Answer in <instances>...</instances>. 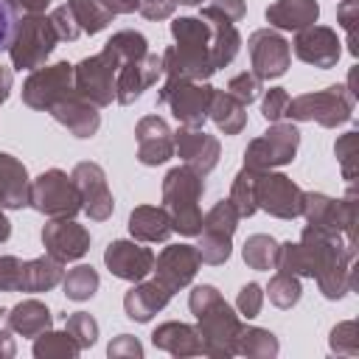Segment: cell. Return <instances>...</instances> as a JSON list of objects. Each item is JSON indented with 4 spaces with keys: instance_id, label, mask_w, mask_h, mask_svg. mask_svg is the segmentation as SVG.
<instances>
[{
    "instance_id": "cell-1",
    "label": "cell",
    "mask_w": 359,
    "mask_h": 359,
    "mask_svg": "<svg viewBox=\"0 0 359 359\" xmlns=\"http://www.w3.org/2000/svg\"><path fill=\"white\" fill-rule=\"evenodd\" d=\"M174 45L163 59V87L177 81H208L219 67H227L241 50V34L233 22H213L202 17L171 20Z\"/></svg>"
},
{
    "instance_id": "cell-2",
    "label": "cell",
    "mask_w": 359,
    "mask_h": 359,
    "mask_svg": "<svg viewBox=\"0 0 359 359\" xmlns=\"http://www.w3.org/2000/svg\"><path fill=\"white\" fill-rule=\"evenodd\" d=\"M356 250H351L342 233L306 224L297 241L278 244V272L297 278H314L325 300H342L353 289V264Z\"/></svg>"
},
{
    "instance_id": "cell-3",
    "label": "cell",
    "mask_w": 359,
    "mask_h": 359,
    "mask_svg": "<svg viewBox=\"0 0 359 359\" xmlns=\"http://www.w3.org/2000/svg\"><path fill=\"white\" fill-rule=\"evenodd\" d=\"M188 309L196 317V331L202 337V356L230 359L236 356V339L241 331V317L222 297L213 283H199L188 294Z\"/></svg>"
},
{
    "instance_id": "cell-4",
    "label": "cell",
    "mask_w": 359,
    "mask_h": 359,
    "mask_svg": "<svg viewBox=\"0 0 359 359\" xmlns=\"http://www.w3.org/2000/svg\"><path fill=\"white\" fill-rule=\"evenodd\" d=\"M205 194V177L188 165H174L163 177V208L171 219L174 233L196 236L202 230L199 199Z\"/></svg>"
},
{
    "instance_id": "cell-5",
    "label": "cell",
    "mask_w": 359,
    "mask_h": 359,
    "mask_svg": "<svg viewBox=\"0 0 359 359\" xmlns=\"http://www.w3.org/2000/svg\"><path fill=\"white\" fill-rule=\"evenodd\" d=\"M353 104H356V93L348 84H331L317 93L294 95L289 101L286 118H292L297 123L314 121L325 129H337L353 118Z\"/></svg>"
},
{
    "instance_id": "cell-6",
    "label": "cell",
    "mask_w": 359,
    "mask_h": 359,
    "mask_svg": "<svg viewBox=\"0 0 359 359\" xmlns=\"http://www.w3.org/2000/svg\"><path fill=\"white\" fill-rule=\"evenodd\" d=\"M59 36L48 14H20L14 25V36L8 42V59L17 70H36L48 62Z\"/></svg>"
},
{
    "instance_id": "cell-7",
    "label": "cell",
    "mask_w": 359,
    "mask_h": 359,
    "mask_svg": "<svg viewBox=\"0 0 359 359\" xmlns=\"http://www.w3.org/2000/svg\"><path fill=\"white\" fill-rule=\"evenodd\" d=\"M28 205L48 219H76L81 210L79 191L62 168H48L28 185Z\"/></svg>"
},
{
    "instance_id": "cell-8",
    "label": "cell",
    "mask_w": 359,
    "mask_h": 359,
    "mask_svg": "<svg viewBox=\"0 0 359 359\" xmlns=\"http://www.w3.org/2000/svg\"><path fill=\"white\" fill-rule=\"evenodd\" d=\"M300 146V129L294 121H275L258 137H252L244 149V165L252 171H272L278 165H289Z\"/></svg>"
},
{
    "instance_id": "cell-9",
    "label": "cell",
    "mask_w": 359,
    "mask_h": 359,
    "mask_svg": "<svg viewBox=\"0 0 359 359\" xmlns=\"http://www.w3.org/2000/svg\"><path fill=\"white\" fill-rule=\"evenodd\" d=\"M238 213L230 199H219L205 216H202V230L196 233L199 241L194 244L199 252V261L208 266H222L230 252H233V233L238 227Z\"/></svg>"
},
{
    "instance_id": "cell-10",
    "label": "cell",
    "mask_w": 359,
    "mask_h": 359,
    "mask_svg": "<svg viewBox=\"0 0 359 359\" xmlns=\"http://www.w3.org/2000/svg\"><path fill=\"white\" fill-rule=\"evenodd\" d=\"M118 67H121V62L107 50L81 59L79 65H73V87H76V93L81 98H87L90 104H95L98 109L109 107L115 101Z\"/></svg>"
},
{
    "instance_id": "cell-11",
    "label": "cell",
    "mask_w": 359,
    "mask_h": 359,
    "mask_svg": "<svg viewBox=\"0 0 359 359\" xmlns=\"http://www.w3.org/2000/svg\"><path fill=\"white\" fill-rule=\"evenodd\" d=\"M73 65L70 62H53V65H42L36 70L28 73V79L22 81V104L36 109V112H48L56 101L73 95Z\"/></svg>"
},
{
    "instance_id": "cell-12",
    "label": "cell",
    "mask_w": 359,
    "mask_h": 359,
    "mask_svg": "<svg viewBox=\"0 0 359 359\" xmlns=\"http://www.w3.org/2000/svg\"><path fill=\"white\" fill-rule=\"evenodd\" d=\"M213 90L208 81H177L168 87H160L157 104H168L171 115L180 121V126H205Z\"/></svg>"
},
{
    "instance_id": "cell-13",
    "label": "cell",
    "mask_w": 359,
    "mask_h": 359,
    "mask_svg": "<svg viewBox=\"0 0 359 359\" xmlns=\"http://www.w3.org/2000/svg\"><path fill=\"white\" fill-rule=\"evenodd\" d=\"M255 208L275 219H297L303 208V188L280 171H258Z\"/></svg>"
},
{
    "instance_id": "cell-14",
    "label": "cell",
    "mask_w": 359,
    "mask_h": 359,
    "mask_svg": "<svg viewBox=\"0 0 359 359\" xmlns=\"http://www.w3.org/2000/svg\"><path fill=\"white\" fill-rule=\"evenodd\" d=\"M250 67L261 81L280 79L292 65V45L275 28H258L247 36Z\"/></svg>"
},
{
    "instance_id": "cell-15",
    "label": "cell",
    "mask_w": 359,
    "mask_h": 359,
    "mask_svg": "<svg viewBox=\"0 0 359 359\" xmlns=\"http://www.w3.org/2000/svg\"><path fill=\"white\" fill-rule=\"evenodd\" d=\"M70 180H73V185L79 191L81 210L93 222H107L112 216V210H115V199H112V191H109L104 168L98 163H93V160H81V163L73 165Z\"/></svg>"
},
{
    "instance_id": "cell-16",
    "label": "cell",
    "mask_w": 359,
    "mask_h": 359,
    "mask_svg": "<svg viewBox=\"0 0 359 359\" xmlns=\"http://www.w3.org/2000/svg\"><path fill=\"white\" fill-rule=\"evenodd\" d=\"M292 50L300 62H306L311 67H320V70H331V67H337V62L342 56V42H339L334 28L314 22L309 28L294 31Z\"/></svg>"
},
{
    "instance_id": "cell-17",
    "label": "cell",
    "mask_w": 359,
    "mask_h": 359,
    "mask_svg": "<svg viewBox=\"0 0 359 359\" xmlns=\"http://www.w3.org/2000/svg\"><path fill=\"white\" fill-rule=\"evenodd\" d=\"M174 154H180L182 165L208 177L222 157V143L216 135H208L202 126H180L174 132Z\"/></svg>"
},
{
    "instance_id": "cell-18",
    "label": "cell",
    "mask_w": 359,
    "mask_h": 359,
    "mask_svg": "<svg viewBox=\"0 0 359 359\" xmlns=\"http://www.w3.org/2000/svg\"><path fill=\"white\" fill-rule=\"evenodd\" d=\"M199 266H202V261H199V252L194 244H168V247H163L160 255H154L151 272L165 289L180 292V289L191 286Z\"/></svg>"
},
{
    "instance_id": "cell-19",
    "label": "cell",
    "mask_w": 359,
    "mask_h": 359,
    "mask_svg": "<svg viewBox=\"0 0 359 359\" xmlns=\"http://www.w3.org/2000/svg\"><path fill=\"white\" fill-rule=\"evenodd\" d=\"M90 230L84 224H79L76 219H50L42 227V247L48 255H53L56 261L67 264V261H79L87 255L90 250Z\"/></svg>"
},
{
    "instance_id": "cell-20",
    "label": "cell",
    "mask_w": 359,
    "mask_h": 359,
    "mask_svg": "<svg viewBox=\"0 0 359 359\" xmlns=\"http://www.w3.org/2000/svg\"><path fill=\"white\" fill-rule=\"evenodd\" d=\"M104 264L115 278L135 283L149 278V272L154 269V252L135 238H115L104 250Z\"/></svg>"
},
{
    "instance_id": "cell-21",
    "label": "cell",
    "mask_w": 359,
    "mask_h": 359,
    "mask_svg": "<svg viewBox=\"0 0 359 359\" xmlns=\"http://www.w3.org/2000/svg\"><path fill=\"white\" fill-rule=\"evenodd\" d=\"M157 79H163V59L157 53H146L140 59L123 62L118 67V81H115V101L129 107L135 104L151 84H157Z\"/></svg>"
},
{
    "instance_id": "cell-22",
    "label": "cell",
    "mask_w": 359,
    "mask_h": 359,
    "mask_svg": "<svg viewBox=\"0 0 359 359\" xmlns=\"http://www.w3.org/2000/svg\"><path fill=\"white\" fill-rule=\"evenodd\" d=\"M135 140L143 165H163L174 157V132L160 115H143L135 123Z\"/></svg>"
},
{
    "instance_id": "cell-23",
    "label": "cell",
    "mask_w": 359,
    "mask_h": 359,
    "mask_svg": "<svg viewBox=\"0 0 359 359\" xmlns=\"http://www.w3.org/2000/svg\"><path fill=\"white\" fill-rule=\"evenodd\" d=\"M48 112L53 115L56 123H62L73 137H81V140L93 137V135L98 132V126H101V112H98V107L90 104L87 98H81L79 93H73V95L56 101Z\"/></svg>"
},
{
    "instance_id": "cell-24",
    "label": "cell",
    "mask_w": 359,
    "mask_h": 359,
    "mask_svg": "<svg viewBox=\"0 0 359 359\" xmlns=\"http://www.w3.org/2000/svg\"><path fill=\"white\" fill-rule=\"evenodd\" d=\"M171 297H174V292L165 289L157 278H151V280L143 278V280H135L132 289L123 294V311L135 323H149L154 314H160L168 306Z\"/></svg>"
},
{
    "instance_id": "cell-25",
    "label": "cell",
    "mask_w": 359,
    "mask_h": 359,
    "mask_svg": "<svg viewBox=\"0 0 359 359\" xmlns=\"http://www.w3.org/2000/svg\"><path fill=\"white\" fill-rule=\"evenodd\" d=\"M151 345L157 351H165L171 356H202V337L196 331V325L191 323H180V320H168L160 323L151 331Z\"/></svg>"
},
{
    "instance_id": "cell-26",
    "label": "cell",
    "mask_w": 359,
    "mask_h": 359,
    "mask_svg": "<svg viewBox=\"0 0 359 359\" xmlns=\"http://www.w3.org/2000/svg\"><path fill=\"white\" fill-rule=\"evenodd\" d=\"M28 168L14 154L0 151V208L20 210L28 205Z\"/></svg>"
},
{
    "instance_id": "cell-27",
    "label": "cell",
    "mask_w": 359,
    "mask_h": 359,
    "mask_svg": "<svg viewBox=\"0 0 359 359\" xmlns=\"http://www.w3.org/2000/svg\"><path fill=\"white\" fill-rule=\"evenodd\" d=\"M129 233L140 244H157V241H168L174 227L163 205H137L129 213Z\"/></svg>"
},
{
    "instance_id": "cell-28",
    "label": "cell",
    "mask_w": 359,
    "mask_h": 359,
    "mask_svg": "<svg viewBox=\"0 0 359 359\" xmlns=\"http://www.w3.org/2000/svg\"><path fill=\"white\" fill-rule=\"evenodd\" d=\"M320 17L317 0H275L266 6V22L275 31H300L314 25Z\"/></svg>"
},
{
    "instance_id": "cell-29",
    "label": "cell",
    "mask_w": 359,
    "mask_h": 359,
    "mask_svg": "<svg viewBox=\"0 0 359 359\" xmlns=\"http://www.w3.org/2000/svg\"><path fill=\"white\" fill-rule=\"evenodd\" d=\"M8 325H11L14 334L34 339L36 334L53 328V314L42 300L28 297V300H20L17 306L8 309Z\"/></svg>"
},
{
    "instance_id": "cell-30",
    "label": "cell",
    "mask_w": 359,
    "mask_h": 359,
    "mask_svg": "<svg viewBox=\"0 0 359 359\" xmlns=\"http://www.w3.org/2000/svg\"><path fill=\"white\" fill-rule=\"evenodd\" d=\"M65 278V264L56 261L53 255H39L31 261H22V289L20 292H50L53 286H59Z\"/></svg>"
},
{
    "instance_id": "cell-31",
    "label": "cell",
    "mask_w": 359,
    "mask_h": 359,
    "mask_svg": "<svg viewBox=\"0 0 359 359\" xmlns=\"http://www.w3.org/2000/svg\"><path fill=\"white\" fill-rule=\"evenodd\" d=\"M208 118L216 123L219 132H224V135H238V132H244V126H247V107H244L236 95H230L227 90H213Z\"/></svg>"
},
{
    "instance_id": "cell-32",
    "label": "cell",
    "mask_w": 359,
    "mask_h": 359,
    "mask_svg": "<svg viewBox=\"0 0 359 359\" xmlns=\"http://www.w3.org/2000/svg\"><path fill=\"white\" fill-rule=\"evenodd\" d=\"M278 351H280V342L269 328L241 325L238 339H236V353H241L247 359H275Z\"/></svg>"
},
{
    "instance_id": "cell-33",
    "label": "cell",
    "mask_w": 359,
    "mask_h": 359,
    "mask_svg": "<svg viewBox=\"0 0 359 359\" xmlns=\"http://www.w3.org/2000/svg\"><path fill=\"white\" fill-rule=\"evenodd\" d=\"M300 216L306 219V224L323 227V230H337V199H331L328 194L320 191H303V208Z\"/></svg>"
},
{
    "instance_id": "cell-34",
    "label": "cell",
    "mask_w": 359,
    "mask_h": 359,
    "mask_svg": "<svg viewBox=\"0 0 359 359\" xmlns=\"http://www.w3.org/2000/svg\"><path fill=\"white\" fill-rule=\"evenodd\" d=\"M31 351L36 359H76L81 353L79 342L67 331H53V328L36 334Z\"/></svg>"
},
{
    "instance_id": "cell-35",
    "label": "cell",
    "mask_w": 359,
    "mask_h": 359,
    "mask_svg": "<svg viewBox=\"0 0 359 359\" xmlns=\"http://www.w3.org/2000/svg\"><path fill=\"white\" fill-rule=\"evenodd\" d=\"M70 11H73V20L79 25L81 34H98L104 31L109 22H112V11L104 6V0H67Z\"/></svg>"
},
{
    "instance_id": "cell-36",
    "label": "cell",
    "mask_w": 359,
    "mask_h": 359,
    "mask_svg": "<svg viewBox=\"0 0 359 359\" xmlns=\"http://www.w3.org/2000/svg\"><path fill=\"white\" fill-rule=\"evenodd\" d=\"M241 258L250 269H258V272H269L275 269V261H278V241L266 233H255V236H247L244 247H241Z\"/></svg>"
},
{
    "instance_id": "cell-37",
    "label": "cell",
    "mask_w": 359,
    "mask_h": 359,
    "mask_svg": "<svg viewBox=\"0 0 359 359\" xmlns=\"http://www.w3.org/2000/svg\"><path fill=\"white\" fill-rule=\"evenodd\" d=\"M98 286H101V278H98L95 266H90V264H79V266L67 269L65 278H62L65 297H67V300H76V303L90 300V297L98 292Z\"/></svg>"
},
{
    "instance_id": "cell-38",
    "label": "cell",
    "mask_w": 359,
    "mask_h": 359,
    "mask_svg": "<svg viewBox=\"0 0 359 359\" xmlns=\"http://www.w3.org/2000/svg\"><path fill=\"white\" fill-rule=\"evenodd\" d=\"M107 53H112L121 65L123 62H132V59H140L149 53V39L140 34V31H132V28H123L118 34H112L104 45Z\"/></svg>"
},
{
    "instance_id": "cell-39",
    "label": "cell",
    "mask_w": 359,
    "mask_h": 359,
    "mask_svg": "<svg viewBox=\"0 0 359 359\" xmlns=\"http://www.w3.org/2000/svg\"><path fill=\"white\" fill-rule=\"evenodd\" d=\"M255 180H258V171H252V168H241L236 177H233V185H230V202H233V208H236V213L241 216V219H250L258 208H255Z\"/></svg>"
},
{
    "instance_id": "cell-40",
    "label": "cell",
    "mask_w": 359,
    "mask_h": 359,
    "mask_svg": "<svg viewBox=\"0 0 359 359\" xmlns=\"http://www.w3.org/2000/svg\"><path fill=\"white\" fill-rule=\"evenodd\" d=\"M269 294V303L278 306V309H292L300 303L303 297V286H300V278L297 275H289V272H275L269 278V286L266 292Z\"/></svg>"
},
{
    "instance_id": "cell-41",
    "label": "cell",
    "mask_w": 359,
    "mask_h": 359,
    "mask_svg": "<svg viewBox=\"0 0 359 359\" xmlns=\"http://www.w3.org/2000/svg\"><path fill=\"white\" fill-rule=\"evenodd\" d=\"M65 331L79 342L81 351L93 348L98 342V320L87 311H73V314H65Z\"/></svg>"
},
{
    "instance_id": "cell-42",
    "label": "cell",
    "mask_w": 359,
    "mask_h": 359,
    "mask_svg": "<svg viewBox=\"0 0 359 359\" xmlns=\"http://www.w3.org/2000/svg\"><path fill=\"white\" fill-rule=\"evenodd\" d=\"M334 154L342 168V180L353 182L356 180V165H359V132H345L334 143Z\"/></svg>"
},
{
    "instance_id": "cell-43",
    "label": "cell",
    "mask_w": 359,
    "mask_h": 359,
    "mask_svg": "<svg viewBox=\"0 0 359 359\" xmlns=\"http://www.w3.org/2000/svg\"><path fill=\"white\" fill-rule=\"evenodd\" d=\"M247 14V3L244 0H210L208 6H202L199 17L202 20H213V22H241Z\"/></svg>"
},
{
    "instance_id": "cell-44",
    "label": "cell",
    "mask_w": 359,
    "mask_h": 359,
    "mask_svg": "<svg viewBox=\"0 0 359 359\" xmlns=\"http://www.w3.org/2000/svg\"><path fill=\"white\" fill-rule=\"evenodd\" d=\"M328 345L334 353L339 356H356L359 353V339H356V323L353 320H342L331 328Z\"/></svg>"
},
{
    "instance_id": "cell-45",
    "label": "cell",
    "mask_w": 359,
    "mask_h": 359,
    "mask_svg": "<svg viewBox=\"0 0 359 359\" xmlns=\"http://www.w3.org/2000/svg\"><path fill=\"white\" fill-rule=\"evenodd\" d=\"M261 84H264V81H261L252 70H241V73H236V76L227 81V93H230V95H236L244 107H250V104L261 95V90H264Z\"/></svg>"
},
{
    "instance_id": "cell-46",
    "label": "cell",
    "mask_w": 359,
    "mask_h": 359,
    "mask_svg": "<svg viewBox=\"0 0 359 359\" xmlns=\"http://www.w3.org/2000/svg\"><path fill=\"white\" fill-rule=\"evenodd\" d=\"M261 306H264V286H258V283H244L241 289H238V297H236V311H238V317H244V320H252V317H258L261 314Z\"/></svg>"
},
{
    "instance_id": "cell-47",
    "label": "cell",
    "mask_w": 359,
    "mask_h": 359,
    "mask_svg": "<svg viewBox=\"0 0 359 359\" xmlns=\"http://www.w3.org/2000/svg\"><path fill=\"white\" fill-rule=\"evenodd\" d=\"M337 20L348 34V50L351 56H359V39H356V22H359V0H342L337 6Z\"/></svg>"
},
{
    "instance_id": "cell-48",
    "label": "cell",
    "mask_w": 359,
    "mask_h": 359,
    "mask_svg": "<svg viewBox=\"0 0 359 359\" xmlns=\"http://www.w3.org/2000/svg\"><path fill=\"white\" fill-rule=\"evenodd\" d=\"M48 17H50V22H53V31H56L59 42H73V39H79V36H81V31H79V25H76L73 11H70V6H67V3L56 6Z\"/></svg>"
},
{
    "instance_id": "cell-49",
    "label": "cell",
    "mask_w": 359,
    "mask_h": 359,
    "mask_svg": "<svg viewBox=\"0 0 359 359\" xmlns=\"http://www.w3.org/2000/svg\"><path fill=\"white\" fill-rule=\"evenodd\" d=\"M289 93L283 90V87H269L266 90V95H264V101H261V115L269 121V123H275V121H283L286 118V109H289Z\"/></svg>"
},
{
    "instance_id": "cell-50",
    "label": "cell",
    "mask_w": 359,
    "mask_h": 359,
    "mask_svg": "<svg viewBox=\"0 0 359 359\" xmlns=\"http://www.w3.org/2000/svg\"><path fill=\"white\" fill-rule=\"evenodd\" d=\"M22 289V261L17 255H0V292Z\"/></svg>"
},
{
    "instance_id": "cell-51",
    "label": "cell",
    "mask_w": 359,
    "mask_h": 359,
    "mask_svg": "<svg viewBox=\"0 0 359 359\" xmlns=\"http://www.w3.org/2000/svg\"><path fill=\"white\" fill-rule=\"evenodd\" d=\"M107 356L109 359H143V345L137 337L132 334H118L109 345H107Z\"/></svg>"
},
{
    "instance_id": "cell-52",
    "label": "cell",
    "mask_w": 359,
    "mask_h": 359,
    "mask_svg": "<svg viewBox=\"0 0 359 359\" xmlns=\"http://www.w3.org/2000/svg\"><path fill=\"white\" fill-rule=\"evenodd\" d=\"M17 20H20L17 0H0V50H8V42L14 36Z\"/></svg>"
},
{
    "instance_id": "cell-53",
    "label": "cell",
    "mask_w": 359,
    "mask_h": 359,
    "mask_svg": "<svg viewBox=\"0 0 359 359\" xmlns=\"http://www.w3.org/2000/svg\"><path fill=\"white\" fill-rule=\"evenodd\" d=\"M177 8V0H140V14L151 22H160V20H168Z\"/></svg>"
},
{
    "instance_id": "cell-54",
    "label": "cell",
    "mask_w": 359,
    "mask_h": 359,
    "mask_svg": "<svg viewBox=\"0 0 359 359\" xmlns=\"http://www.w3.org/2000/svg\"><path fill=\"white\" fill-rule=\"evenodd\" d=\"M17 353L14 331L8 325V309H0V359H11Z\"/></svg>"
},
{
    "instance_id": "cell-55",
    "label": "cell",
    "mask_w": 359,
    "mask_h": 359,
    "mask_svg": "<svg viewBox=\"0 0 359 359\" xmlns=\"http://www.w3.org/2000/svg\"><path fill=\"white\" fill-rule=\"evenodd\" d=\"M53 0H17L20 14H45Z\"/></svg>"
},
{
    "instance_id": "cell-56",
    "label": "cell",
    "mask_w": 359,
    "mask_h": 359,
    "mask_svg": "<svg viewBox=\"0 0 359 359\" xmlns=\"http://www.w3.org/2000/svg\"><path fill=\"white\" fill-rule=\"evenodd\" d=\"M104 6L118 17V14H132L140 8V0H104Z\"/></svg>"
},
{
    "instance_id": "cell-57",
    "label": "cell",
    "mask_w": 359,
    "mask_h": 359,
    "mask_svg": "<svg viewBox=\"0 0 359 359\" xmlns=\"http://www.w3.org/2000/svg\"><path fill=\"white\" fill-rule=\"evenodd\" d=\"M11 84H14V76H11V70L0 65V104L8 98V93H11Z\"/></svg>"
},
{
    "instance_id": "cell-58",
    "label": "cell",
    "mask_w": 359,
    "mask_h": 359,
    "mask_svg": "<svg viewBox=\"0 0 359 359\" xmlns=\"http://www.w3.org/2000/svg\"><path fill=\"white\" fill-rule=\"evenodd\" d=\"M8 236H11V222L6 219V213H3V208H0V244L8 241Z\"/></svg>"
},
{
    "instance_id": "cell-59",
    "label": "cell",
    "mask_w": 359,
    "mask_h": 359,
    "mask_svg": "<svg viewBox=\"0 0 359 359\" xmlns=\"http://www.w3.org/2000/svg\"><path fill=\"white\" fill-rule=\"evenodd\" d=\"M177 3H182V6H199L202 0H177Z\"/></svg>"
}]
</instances>
